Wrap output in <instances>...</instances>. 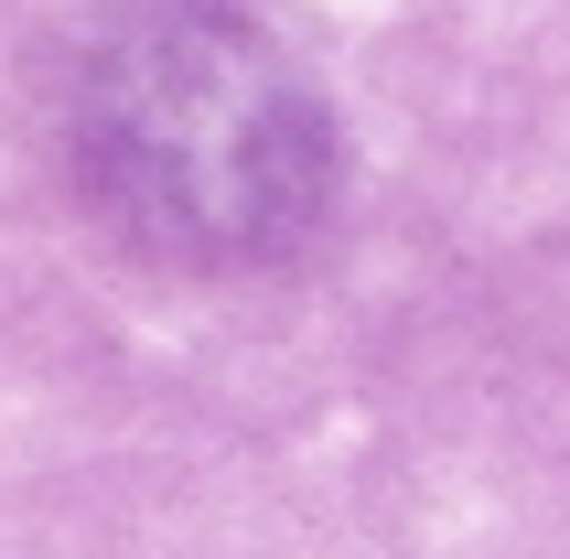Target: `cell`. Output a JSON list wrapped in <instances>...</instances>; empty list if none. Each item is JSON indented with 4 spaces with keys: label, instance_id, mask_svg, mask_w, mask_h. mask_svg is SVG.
Returning <instances> with one entry per match:
<instances>
[{
    "label": "cell",
    "instance_id": "1",
    "mask_svg": "<svg viewBox=\"0 0 570 559\" xmlns=\"http://www.w3.org/2000/svg\"><path fill=\"white\" fill-rule=\"evenodd\" d=\"M76 161L97 205L173 258H269L334 184L313 87L216 11H151L108 32L76 97Z\"/></svg>",
    "mask_w": 570,
    "mask_h": 559
}]
</instances>
